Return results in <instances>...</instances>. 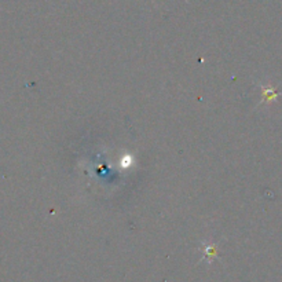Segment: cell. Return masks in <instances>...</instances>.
Listing matches in <instances>:
<instances>
[{
	"label": "cell",
	"instance_id": "6da1fadb",
	"mask_svg": "<svg viewBox=\"0 0 282 282\" xmlns=\"http://www.w3.org/2000/svg\"><path fill=\"white\" fill-rule=\"evenodd\" d=\"M260 87H262V91H263V99H262V102L260 103L270 102V101L276 99L277 96L281 94V92H277L273 87H269V88H266L264 85H260Z\"/></svg>",
	"mask_w": 282,
	"mask_h": 282
}]
</instances>
